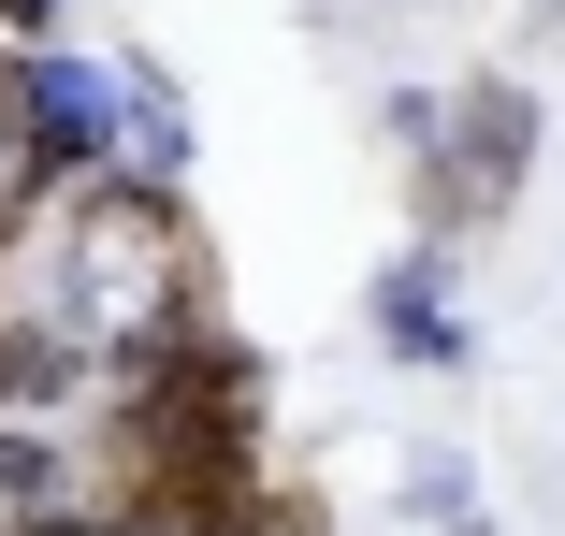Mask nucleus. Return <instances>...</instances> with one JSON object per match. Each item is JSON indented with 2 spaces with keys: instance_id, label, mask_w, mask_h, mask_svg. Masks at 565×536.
I'll return each mask as SVG.
<instances>
[{
  "instance_id": "5",
  "label": "nucleus",
  "mask_w": 565,
  "mask_h": 536,
  "mask_svg": "<svg viewBox=\"0 0 565 536\" xmlns=\"http://www.w3.org/2000/svg\"><path fill=\"white\" fill-rule=\"evenodd\" d=\"M117 87H131V146H146L131 174H160V189H174V174H189V117H174V73H146V58H131Z\"/></svg>"
},
{
  "instance_id": "4",
  "label": "nucleus",
  "mask_w": 565,
  "mask_h": 536,
  "mask_svg": "<svg viewBox=\"0 0 565 536\" xmlns=\"http://www.w3.org/2000/svg\"><path fill=\"white\" fill-rule=\"evenodd\" d=\"M58 507H87L73 493V450L44 436V420H0V536H44Z\"/></svg>"
},
{
  "instance_id": "1",
  "label": "nucleus",
  "mask_w": 565,
  "mask_h": 536,
  "mask_svg": "<svg viewBox=\"0 0 565 536\" xmlns=\"http://www.w3.org/2000/svg\"><path fill=\"white\" fill-rule=\"evenodd\" d=\"M58 319L87 334L102 392H146L174 349L217 334V290H203V247H189V189L160 174H87V203L58 218Z\"/></svg>"
},
{
  "instance_id": "3",
  "label": "nucleus",
  "mask_w": 565,
  "mask_h": 536,
  "mask_svg": "<svg viewBox=\"0 0 565 536\" xmlns=\"http://www.w3.org/2000/svg\"><path fill=\"white\" fill-rule=\"evenodd\" d=\"M102 363H87V334L58 304H30V319H0V420H44L58 392H87Z\"/></svg>"
},
{
  "instance_id": "2",
  "label": "nucleus",
  "mask_w": 565,
  "mask_h": 536,
  "mask_svg": "<svg viewBox=\"0 0 565 536\" xmlns=\"http://www.w3.org/2000/svg\"><path fill=\"white\" fill-rule=\"evenodd\" d=\"M377 334H392V363H420V377H449V363H465L449 247H392V261H377Z\"/></svg>"
}]
</instances>
